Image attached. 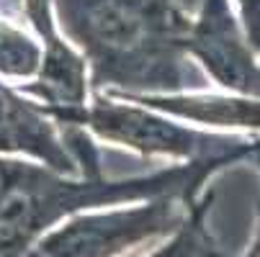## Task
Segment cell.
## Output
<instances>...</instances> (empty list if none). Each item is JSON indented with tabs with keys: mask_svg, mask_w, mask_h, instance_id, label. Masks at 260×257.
<instances>
[{
	"mask_svg": "<svg viewBox=\"0 0 260 257\" xmlns=\"http://www.w3.org/2000/svg\"><path fill=\"white\" fill-rule=\"evenodd\" d=\"M255 157H257V165H260V152H257ZM242 257H260V206H257V232H255V239H252L250 249H247Z\"/></svg>",
	"mask_w": 260,
	"mask_h": 257,
	"instance_id": "obj_11",
	"label": "cell"
},
{
	"mask_svg": "<svg viewBox=\"0 0 260 257\" xmlns=\"http://www.w3.org/2000/svg\"><path fill=\"white\" fill-rule=\"evenodd\" d=\"M199 201V198H196ZM185 196H157L137 206H111L106 211L75 213L39 239V257H142L170 239L191 216Z\"/></svg>",
	"mask_w": 260,
	"mask_h": 257,
	"instance_id": "obj_3",
	"label": "cell"
},
{
	"mask_svg": "<svg viewBox=\"0 0 260 257\" xmlns=\"http://www.w3.org/2000/svg\"><path fill=\"white\" fill-rule=\"evenodd\" d=\"M240 13H242V26L245 33L255 49V54H260V0H237Z\"/></svg>",
	"mask_w": 260,
	"mask_h": 257,
	"instance_id": "obj_10",
	"label": "cell"
},
{
	"mask_svg": "<svg viewBox=\"0 0 260 257\" xmlns=\"http://www.w3.org/2000/svg\"><path fill=\"white\" fill-rule=\"evenodd\" d=\"M116 100H132L165 116L216 129H250L260 131V98L255 95H214V93H103Z\"/></svg>",
	"mask_w": 260,
	"mask_h": 257,
	"instance_id": "obj_6",
	"label": "cell"
},
{
	"mask_svg": "<svg viewBox=\"0 0 260 257\" xmlns=\"http://www.w3.org/2000/svg\"><path fill=\"white\" fill-rule=\"evenodd\" d=\"M42 105L57 124L80 126L103 141L121 144L147 157L199 162L221 157L245 160L260 152V136L209 134L191 126H180L173 116L132 100L116 103L103 93H93V100L83 105Z\"/></svg>",
	"mask_w": 260,
	"mask_h": 257,
	"instance_id": "obj_2",
	"label": "cell"
},
{
	"mask_svg": "<svg viewBox=\"0 0 260 257\" xmlns=\"http://www.w3.org/2000/svg\"><path fill=\"white\" fill-rule=\"evenodd\" d=\"M185 52L224 90L260 98V62L230 0H201V11L185 39Z\"/></svg>",
	"mask_w": 260,
	"mask_h": 257,
	"instance_id": "obj_4",
	"label": "cell"
},
{
	"mask_svg": "<svg viewBox=\"0 0 260 257\" xmlns=\"http://www.w3.org/2000/svg\"><path fill=\"white\" fill-rule=\"evenodd\" d=\"M31 162L23 160H11L6 155H0V201H3L18 182L23 180V175L28 172Z\"/></svg>",
	"mask_w": 260,
	"mask_h": 257,
	"instance_id": "obj_9",
	"label": "cell"
},
{
	"mask_svg": "<svg viewBox=\"0 0 260 257\" xmlns=\"http://www.w3.org/2000/svg\"><path fill=\"white\" fill-rule=\"evenodd\" d=\"M62 36L88 62L93 93H175L206 78L185 52L191 18L180 0H52Z\"/></svg>",
	"mask_w": 260,
	"mask_h": 257,
	"instance_id": "obj_1",
	"label": "cell"
},
{
	"mask_svg": "<svg viewBox=\"0 0 260 257\" xmlns=\"http://www.w3.org/2000/svg\"><path fill=\"white\" fill-rule=\"evenodd\" d=\"M44 62V47H39L23 28L0 21V75L6 78H36Z\"/></svg>",
	"mask_w": 260,
	"mask_h": 257,
	"instance_id": "obj_8",
	"label": "cell"
},
{
	"mask_svg": "<svg viewBox=\"0 0 260 257\" xmlns=\"http://www.w3.org/2000/svg\"><path fill=\"white\" fill-rule=\"evenodd\" d=\"M0 155H26L62 175L83 177L62 126L18 88L0 83Z\"/></svg>",
	"mask_w": 260,
	"mask_h": 257,
	"instance_id": "obj_5",
	"label": "cell"
},
{
	"mask_svg": "<svg viewBox=\"0 0 260 257\" xmlns=\"http://www.w3.org/2000/svg\"><path fill=\"white\" fill-rule=\"evenodd\" d=\"M209 206H211V196H201L193 203L185 224L170 239H165L162 244H157L155 249H150L142 257H227L206 229ZM28 257H39V254L31 252Z\"/></svg>",
	"mask_w": 260,
	"mask_h": 257,
	"instance_id": "obj_7",
	"label": "cell"
}]
</instances>
